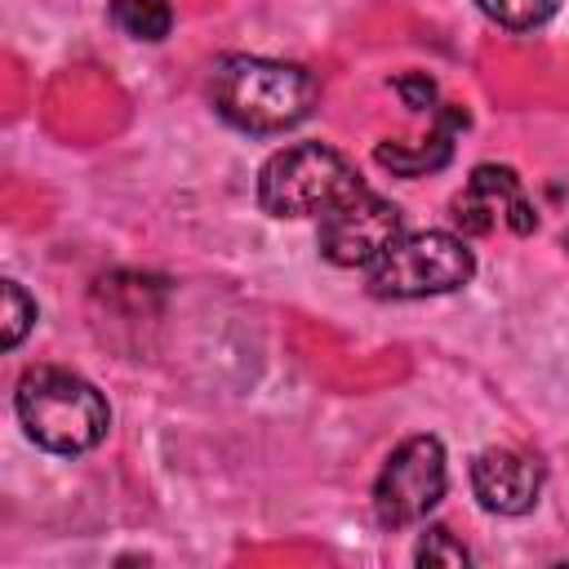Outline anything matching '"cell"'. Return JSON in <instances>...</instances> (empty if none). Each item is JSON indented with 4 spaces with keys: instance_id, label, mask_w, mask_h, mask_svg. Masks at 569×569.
<instances>
[{
    "instance_id": "cell-13",
    "label": "cell",
    "mask_w": 569,
    "mask_h": 569,
    "mask_svg": "<svg viewBox=\"0 0 569 569\" xmlns=\"http://www.w3.org/2000/svg\"><path fill=\"white\" fill-rule=\"evenodd\" d=\"M413 560H418V565H449V569H458V565H467L471 556H467L462 542H453L449 529H427L422 542H418V551H413Z\"/></svg>"
},
{
    "instance_id": "cell-7",
    "label": "cell",
    "mask_w": 569,
    "mask_h": 569,
    "mask_svg": "<svg viewBox=\"0 0 569 569\" xmlns=\"http://www.w3.org/2000/svg\"><path fill=\"white\" fill-rule=\"evenodd\" d=\"M453 222L471 236H489L498 227L529 236L538 227V213H533L520 178L507 164H480V169H471V178L453 196Z\"/></svg>"
},
{
    "instance_id": "cell-14",
    "label": "cell",
    "mask_w": 569,
    "mask_h": 569,
    "mask_svg": "<svg viewBox=\"0 0 569 569\" xmlns=\"http://www.w3.org/2000/svg\"><path fill=\"white\" fill-rule=\"evenodd\" d=\"M391 89L405 98V107L409 111H436V80L427 76V71H409V76H396L391 80Z\"/></svg>"
},
{
    "instance_id": "cell-1",
    "label": "cell",
    "mask_w": 569,
    "mask_h": 569,
    "mask_svg": "<svg viewBox=\"0 0 569 569\" xmlns=\"http://www.w3.org/2000/svg\"><path fill=\"white\" fill-rule=\"evenodd\" d=\"M209 98L213 111L244 133H284L316 111L320 84L298 62L227 53L209 67Z\"/></svg>"
},
{
    "instance_id": "cell-5",
    "label": "cell",
    "mask_w": 569,
    "mask_h": 569,
    "mask_svg": "<svg viewBox=\"0 0 569 569\" xmlns=\"http://www.w3.org/2000/svg\"><path fill=\"white\" fill-rule=\"evenodd\" d=\"M445 445L436 436H409L391 449L373 485V511L387 529H405L422 520L445 498Z\"/></svg>"
},
{
    "instance_id": "cell-9",
    "label": "cell",
    "mask_w": 569,
    "mask_h": 569,
    "mask_svg": "<svg viewBox=\"0 0 569 569\" xmlns=\"http://www.w3.org/2000/svg\"><path fill=\"white\" fill-rule=\"evenodd\" d=\"M436 124H431V133L427 138H400V142H378L373 147V160L382 164V169H391V173H400V178H418V173H431V169H440V164H449V156H453V133L467 124V111L462 107H436V116H431Z\"/></svg>"
},
{
    "instance_id": "cell-2",
    "label": "cell",
    "mask_w": 569,
    "mask_h": 569,
    "mask_svg": "<svg viewBox=\"0 0 569 569\" xmlns=\"http://www.w3.org/2000/svg\"><path fill=\"white\" fill-rule=\"evenodd\" d=\"M13 409L22 431L49 453H89L93 445H102L111 427V409L102 391L80 373L53 365L22 373L13 391Z\"/></svg>"
},
{
    "instance_id": "cell-10",
    "label": "cell",
    "mask_w": 569,
    "mask_h": 569,
    "mask_svg": "<svg viewBox=\"0 0 569 569\" xmlns=\"http://www.w3.org/2000/svg\"><path fill=\"white\" fill-rule=\"evenodd\" d=\"M111 22L133 40H164L173 27L169 0H111Z\"/></svg>"
},
{
    "instance_id": "cell-15",
    "label": "cell",
    "mask_w": 569,
    "mask_h": 569,
    "mask_svg": "<svg viewBox=\"0 0 569 569\" xmlns=\"http://www.w3.org/2000/svg\"><path fill=\"white\" fill-rule=\"evenodd\" d=\"M565 249H569V231H565Z\"/></svg>"
},
{
    "instance_id": "cell-3",
    "label": "cell",
    "mask_w": 569,
    "mask_h": 569,
    "mask_svg": "<svg viewBox=\"0 0 569 569\" xmlns=\"http://www.w3.org/2000/svg\"><path fill=\"white\" fill-rule=\"evenodd\" d=\"M356 164L325 142H293L258 173V204L271 218H325L360 191Z\"/></svg>"
},
{
    "instance_id": "cell-6",
    "label": "cell",
    "mask_w": 569,
    "mask_h": 569,
    "mask_svg": "<svg viewBox=\"0 0 569 569\" xmlns=\"http://www.w3.org/2000/svg\"><path fill=\"white\" fill-rule=\"evenodd\" d=\"M405 213L387 196L360 187L351 200L320 218V253L333 267H373L400 240Z\"/></svg>"
},
{
    "instance_id": "cell-12",
    "label": "cell",
    "mask_w": 569,
    "mask_h": 569,
    "mask_svg": "<svg viewBox=\"0 0 569 569\" xmlns=\"http://www.w3.org/2000/svg\"><path fill=\"white\" fill-rule=\"evenodd\" d=\"M31 325H36V302L22 293L18 280H4V329H0V342L13 351L27 338Z\"/></svg>"
},
{
    "instance_id": "cell-11",
    "label": "cell",
    "mask_w": 569,
    "mask_h": 569,
    "mask_svg": "<svg viewBox=\"0 0 569 569\" xmlns=\"http://www.w3.org/2000/svg\"><path fill=\"white\" fill-rule=\"evenodd\" d=\"M476 4L489 22H498L507 31H533L560 9V0H476Z\"/></svg>"
},
{
    "instance_id": "cell-4",
    "label": "cell",
    "mask_w": 569,
    "mask_h": 569,
    "mask_svg": "<svg viewBox=\"0 0 569 569\" xmlns=\"http://www.w3.org/2000/svg\"><path fill=\"white\" fill-rule=\"evenodd\" d=\"M476 276V253L453 231H413L400 236L373 267L369 293L378 298H436L453 293Z\"/></svg>"
},
{
    "instance_id": "cell-8",
    "label": "cell",
    "mask_w": 569,
    "mask_h": 569,
    "mask_svg": "<svg viewBox=\"0 0 569 569\" xmlns=\"http://www.w3.org/2000/svg\"><path fill=\"white\" fill-rule=\"evenodd\" d=\"M471 489L485 511L493 516H525L533 511L542 493V467L538 458L520 449H485L471 462Z\"/></svg>"
}]
</instances>
